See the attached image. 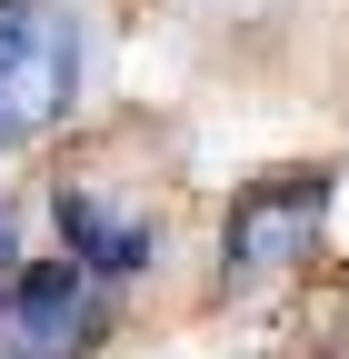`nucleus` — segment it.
Wrapping results in <instances>:
<instances>
[{"label": "nucleus", "instance_id": "nucleus-1", "mask_svg": "<svg viewBox=\"0 0 349 359\" xmlns=\"http://www.w3.org/2000/svg\"><path fill=\"white\" fill-rule=\"evenodd\" d=\"M80 100V20L60 0H0V150L50 140Z\"/></svg>", "mask_w": 349, "mask_h": 359}, {"label": "nucleus", "instance_id": "nucleus-2", "mask_svg": "<svg viewBox=\"0 0 349 359\" xmlns=\"http://www.w3.org/2000/svg\"><path fill=\"white\" fill-rule=\"evenodd\" d=\"M320 219H329V170H270V180H249V190L230 200V219H220V280L259 290V280H280V269H299L320 250Z\"/></svg>", "mask_w": 349, "mask_h": 359}, {"label": "nucleus", "instance_id": "nucleus-3", "mask_svg": "<svg viewBox=\"0 0 349 359\" xmlns=\"http://www.w3.org/2000/svg\"><path fill=\"white\" fill-rule=\"evenodd\" d=\"M90 339H100V269L60 250L0 280V359H80Z\"/></svg>", "mask_w": 349, "mask_h": 359}, {"label": "nucleus", "instance_id": "nucleus-4", "mask_svg": "<svg viewBox=\"0 0 349 359\" xmlns=\"http://www.w3.org/2000/svg\"><path fill=\"white\" fill-rule=\"evenodd\" d=\"M60 240L80 269H100V280H130V269L160 259V210L140 200H110L100 180H60Z\"/></svg>", "mask_w": 349, "mask_h": 359}, {"label": "nucleus", "instance_id": "nucleus-5", "mask_svg": "<svg viewBox=\"0 0 349 359\" xmlns=\"http://www.w3.org/2000/svg\"><path fill=\"white\" fill-rule=\"evenodd\" d=\"M210 11H259V0H210Z\"/></svg>", "mask_w": 349, "mask_h": 359}, {"label": "nucleus", "instance_id": "nucleus-6", "mask_svg": "<svg viewBox=\"0 0 349 359\" xmlns=\"http://www.w3.org/2000/svg\"><path fill=\"white\" fill-rule=\"evenodd\" d=\"M0 250H11V219H0Z\"/></svg>", "mask_w": 349, "mask_h": 359}]
</instances>
